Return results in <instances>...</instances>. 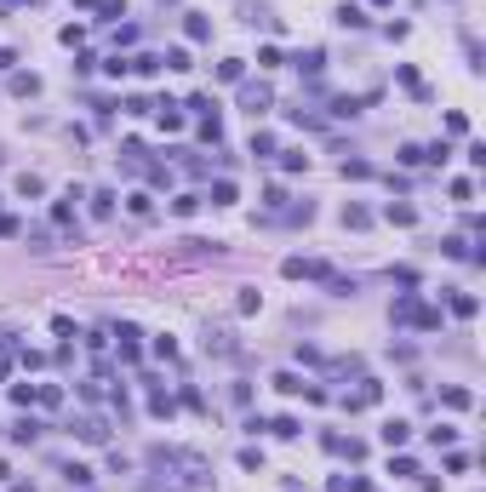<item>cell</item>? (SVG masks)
Here are the masks:
<instances>
[{"instance_id":"cell-1","label":"cell","mask_w":486,"mask_h":492,"mask_svg":"<svg viewBox=\"0 0 486 492\" xmlns=\"http://www.w3.org/2000/svg\"><path fill=\"white\" fill-rule=\"evenodd\" d=\"M69 435H80L86 446H103V441H109V424H103L98 412H80V418L69 424Z\"/></svg>"},{"instance_id":"cell-2","label":"cell","mask_w":486,"mask_h":492,"mask_svg":"<svg viewBox=\"0 0 486 492\" xmlns=\"http://www.w3.org/2000/svg\"><path fill=\"white\" fill-rule=\"evenodd\" d=\"M286 275H292V281H321L326 263H315V258H286Z\"/></svg>"},{"instance_id":"cell-3","label":"cell","mask_w":486,"mask_h":492,"mask_svg":"<svg viewBox=\"0 0 486 492\" xmlns=\"http://www.w3.org/2000/svg\"><path fill=\"white\" fill-rule=\"evenodd\" d=\"M138 338H143L138 327H132V321H120V361H126V367H132V361L143 355V349H138Z\"/></svg>"},{"instance_id":"cell-4","label":"cell","mask_w":486,"mask_h":492,"mask_svg":"<svg viewBox=\"0 0 486 492\" xmlns=\"http://www.w3.org/2000/svg\"><path fill=\"white\" fill-rule=\"evenodd\" d=\"M241 103H246L252 115H263V109H269V86H263V80H257V86H241Z\"/></svg>"},{"instance_id":"cell-5","label":"cell","mask_w":486,"mask_h":492,"mask_svg":"<svg viewBox=\"0 0 486 492\" xmlns=\"http://www.w3.org/2000/svg\"><path fill=\"white\" fill-rule=\"evenodd\" d=\"M407 435H412L407 418H389V424H383V446H407Z\"/></svg>"},{"instance_id":"cell-6","label":"cell","mask_w":486,"mask_h":492,"mask_svg":"<svg viewBox=\"0 0 486 492\" xmlns=\"http://www.w3.org/2000/svg\"><path fill=\"white\" fill-rule=\"evenodd\" d=\"M184 34H189V40H212V18L189 12V18H184Z\"/></svg>"},{"instance_id":"cell-7","label":"cell","mask_w":486,"mask_h":492,"mask_svg":"<svg viewBox=\"0 0 486 492\" xmlns=\"http://www.w3.org/2000/svg\"><path fill=\"white\" fill-rule=\"evenodd\" d=\"M206 355H217V361L235 355V338H229V332H206Z\"/></svg>"},{"instance_id":"cell-8","label":"cell","mask_w":486,"mask_h":492,"mask_svg":"<svg viewBox=\"0 0 486 492\" xmlns=\"http://www.w3.org/2000/svg\"><path fill=\"white\" fill-rule=\"evenodd\" d=\"M298 69H303V75H321V69H326V52H321V46H309V52H298Z\"/></svg>"},{"instance_id":"cell-9","label":"cell","mask_w":486,"mask_h":492,"mask_svg":"<svg viewBox=\"0 0 486 492\" xmlns=\"http://www.w3.org/2000/svg\"><path fill=\"white\" fill-rule=\"evenodd\" d=\"M366 223H372V212H366V206H355V201L343 206V229H366Z\"/></svg>"},{"instance_id":"cell-10","label":"cell","mask_w":486,"mask_h":492,"mask_svg":"<svg viewBox=\"0 0 486 492\" xmlns=\"http://www.w3.org/2000/svg\"><path fill=\"white\" fill-rule=\"evenodd\" d=\"M383 217H389V223H401V229H412V223H418V212H412V206H395V201L383 206Z\"/></svg>"},{"instance_id":"cell-11","label":"cell","mask_w":486,"mask_h":492,"mask_svg":"<svg viewBox=\"0 0 486 492\" xmlns=\"http://www.w3.org/2000/svg\"><path fill=\"white\" fill-rule=\"evenodd\" d=\"M160 69H166V63H160L155 52H138V58H132V75H160Z\"/></svg>"},{"instance_id":"cell-12","label":"cell","mask_w":486,"mask_h":492,"mask_svg":"<svg viewBox=\"0 0 486 492\" xmlns=\"http://www.w3.org/2000/svg\"><path fill=\"white\" fill-rule=\"evenodd\" d=\"M12 441H18V446H34V441H40V424H34V418H23V424L12 429Z\"/></svg>"},{"instance_id":"cell-13","label":"cell","mask_w":486,"mask_h":492,"mask_svg":"<svg viewBox=\"0 0 486 492\" xmlns=\"http://www.w3.org/2000/svg\"><path fill=\"white\" fill-rule=\"evenodd\" d=\"M40 189H46V177H40V172H18V195H40Z\"/></svg>"},{"instance_id":"cell-14","label":"cell","mask_w":486,"mask_h":492,"mask_svg":"<svg viewBox=\"0 0 486 492\" xmlns=\"http://www.w3.org/2000/svg\"><path fill=\"white\" fill-rule=\"evenodd\" d=\"M338 23H343V29H361V23H366V12H361V6H349V0H343V6H338Z\"/></svg>"},{"instance_id":"cell-15","label":"cell","mask_w":486,"mask_h":492,"mask_svg":"<svg viewBox=\"0 0 486 492\" xmlns=\"http://www.w3.org/2000/svg\"><path fill=\"white\" fill-rule=\"evenodd\" d=\"M12 92H18V98H34V92H40V75H12Z\"/></svg>"},{"instance_id":"cell-16","label":"cell","mask_w":486,"mask_h":492,"mask_svg":"<svg viewBox=\"0 0 486 492\" xmlns=\"http://www.w3.org/2000/svg\"><path fill=\"white\" fill-rule=\"evenodd\" d=\"M246 23H252V29H281V18H269L263 6H246Z\"/></svg>"},{"instance_id":"cell-17","label":"cell","mask_w":486,"mask_h":492,"mask_svg":"<svg viewBox=\"0 0 486 492\" xmlns=\"http://www.w3.org/2000/svg\"><path fill=\"white\" fill-rule=\"evenodd\" d=\"M241 75H246V63H241V58H224V63H217V80H229V86H235Z\"/></svg>"},{"instance_id":"cell-18","label":"cell","mask_w":486,"mask_h":492,"mask_svg":"<svg viewBox=\"0 0 486 492\" xmlns=\"http://www.w3.org/2000/svg\"><path fill=\"white\" fill-rule=\"evenodd\" d=\"M63 481L69 486H92V469H86V464H63Z\"/></svg>"},{"instance_id":"cell-19","label":"cell","mask_w":486,"mask_h":492,"mask_svg":"<svg viewBox=\"0 0 486 492\" xmlns=\"http://www.w3.org/2000/svg\"><path fill=\"white\" fill-rule=\"evenodd\" d=\"M235 201V184H229V177H217V184H212V206H229Z\"/></svg>"},{"instance_id":"cell-20","label":"cell","mask_w":486,"mask_h":492,"mask_svg":"<svg viewBox=\"0 0 486 492\" xmlns=\"http://www.w3.org/2000/svg\"><path fill=\"white\" fill-rule=\"evenodd\" d=\"M160 126L178 132V126H184V109H178V103H160Z\"/></svg>"},{"instance_id":"cell-21","label":"cell","mask_w":486,"mask_h":492,"mask_svg":"<svg viewBox=\"0 0 486 492\" xmlns=\"http://www.w3.org/2000/svg\"><path fill=\"white\" fill-rule=\"evenodd\" d=\"M343 177H372V160H361V155L349 160V155H343Z\"/></svg>"},{"instance_id":"cell-22","label":"cell","mask_w":486,"mask_h":492,"mask_svg":"<svg viewBox=\"0 0 486 492\" xmlns=\"http://www.w3.org/2000/svg\"><path fill=\"white\" fill-rule=\"evenodd\" d=\"M172 212H178V217H195V212H200V195H178V201H172Z\"/></svg>"},{"instance_id":"cell-23","label":"cell","mask_w":486,"mask_h":492,"mask_svg":"<svg viewBox=\"0 0 486 492\" xmlns=\"http://www.w3.org/2000/svg\"><path fill=\"white\" fill-rule=\"evenodd\" d=\"M252 155H275V132H252Z\"/></svg>"},{"instance_id":"cell-24","label":"cell","mask_w":486,"mask_h":492,"mask_svg":"<svg viewBox=\"0 0 486 492\" xmlns=\"http://www.w3.org/2000/svg\"><path fill=\"white\" fill-rule=\"evenodd\" d=\"M109 212H115V195L98 189V195H92V217H109Z\"/></svg>"},{"instance_id":"cell-25","label":"cell","mask_w":486,"mask_h":492,"mask_svg":"<svg viewBox=\"0 0 486 492\" xmlns=\"http://www.w3.org/2000/svg\"><path fill=\"white\" fill-rule=\"evenodd\" d=\"M275 389H281V395H303V378H298V372H281Z\"/></svg>"},{"instance_id":"cell-26","label":"cell","mask_w":486,"mask_h":492,"mask_svg":"<svg viewBox=\"0 0 486 492\" xmlns=\"http://www.w3.org/2000/svg\"><path fill=\"white\" fill-rule=\"evenodd\" d=\"M34 400H40V407H58L63 389H58V384H40V389H34Z\"/></svg>"},{"instance_id":"cell-27","label":"cell","mask_w":486,"mask_h":492,"mask_svg":"<svg viewBox=\"0 0 486 492\" xmlns=\"http://www.w3.org/2000/svg\"><path fill=\"white\" fill-rule=\"evenodd\" d=\"M440 400H447L452 412H463V407H469V389H440Z\"/></svg>"},{"instance_id":"cell-28","label":"cell","mask_w":486,"mask_h":492,"mask_svg":"<svg viewBox=\"0 0 486 492\" xmlns=\"http://www.w3.org/2000/svg\"><path fill=\"white\" fill-rule=\"evenodd\" d=\"M98 12H103L109 23H120V18H126V0H98Z\"/></svg>"},{"instance_id":"cell-29","label":"cell","mask_w":486,"mask_h":492,"mask_svg":"<svg viewBox=\"0 0 486 492\" xmlns=\"http://www.w3.org/2000/svg\"><path fill=\"white\" fill-rule=\"evenodd\" d=\"M160 63H166V69H195V63H189V52H184V46H172V52H166V58H160Z\"/></svg>"},{"instance_id":"cell-30","label":"cell","mask_w":486,"mask_h":492,"mask_svg":"<svg viewBox=\"0 0 486 492\" xmlns=\"http://www.w3.org/2000/svg\"><path fill=\"white\" fill-rule=\"evenodd\" d=\"M126 206H132V217H149V212H155V201H149V195H143V189H138V195H132V201H126Z\"/></svg>"},{"instance_id":"cell-31","label":"cell","mask_w":486,"mask_h":492,"mask_svg":"<svg viewBox=\"0 0 486 492\" xmlns=\"http://www.w3.org/2000/svg\"><path fill=\"white\" fill-rule=\"evenodd\" d=\"M149 412H160V418H172V395H166V389H155V395H149Z\"/></svg>"},{"instance_id":"cell-32","label":"cell","mask_w":486,"mask_h":492,"mask_svg":"<svg viewBox=\"0 0 486 492\" xmlns=\"http://www.w3.org/2000/svg\"><path fill=\"white\" fill-rule=\"evenodd\" d=\"M281 166H286V172H303V166H309V155H303V149H286V155H281Z\"/></svg>"},{"instance_id":"cell-33","label":"cell","mask_w":486,"mask_h":492,"mask_svg":"<svg viewBox=\"0 0 486 492\" xmlns=\"http://www.w3.org/2000/svg\"><path fill=\"white\" fill-rule=\"evenodd\" d=\"M452 309H458V315H463V321H469V315H475V309H480V303H475V298H469V292H458V298H452Z\"/></svg>"},{"instance_id":"cell-34","label":"cell","mask_w":486,"mask_h":492,"mask_svg":"<svg viewBox=\"0 0 486 492\" xmlns=\"http://www.w3.org/2000/svg\"><path fill=\"white\" fill-rule=\"evenodd\" d=\"M12 492H34V481H12Z\"/></svg>"}]
</instances>
